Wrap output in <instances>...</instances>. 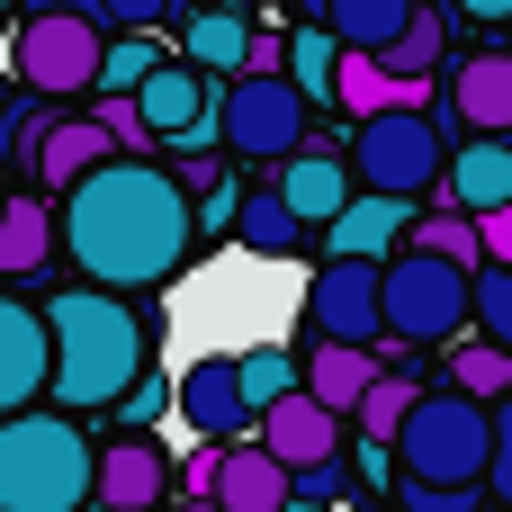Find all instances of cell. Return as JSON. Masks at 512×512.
<instances>
[{"label":"cell","instance_id":"cell-1","mask_svg":"<svg viewBox=\"0 0 512 512\" xmlns=\"http://www.w3.org/2000/svg\"><path fill=\"white\" fill-rule=\"evenodd\" d=\"M54 243L81 261L90 288H162L198 243L189 189L153 153H99L81 180H63Z\"/></svg>","mask_w":512,"mask_h":512},{"label":"cell","instance_id":"cell-2","mask_svg":"<svg viewBox=\"0 0 512 512\" xmlns=\"http://www.w3.org/2000/svg\"><path fill=\"white\" fill-rule=\"evenodd\" d=\"M36 324H45V396H63L72 414H99L144 378V315L117 288L72 279L63 297L36 306Z\"/></svg>","mask_w":512,"mask_h":512},{"label":"cell","instance_id":"cell-3","mask_svg":"<svg viewBox=\"0 0 512 512\" xmlns=\"http://www.w3.org/2000/svg\"><path fill=\"white\" fill-rule=\"evenodd\" d=\"M90 504V441L72 414L18 405L0 414V512H81Z\"/></svg>","mask_w":512,"mask_h":512},{"label":"cell","instance_id":"cell-4","mask_svg":"<svg viewBox=\"0 0 512 512\" xmlns=\"http://www.w3.org/2000/svg\"><path fill=\"white\" fill-rule=\"evenodd\" d=\"M396 459L414 486H486L495 468V405L459 396V387H414V405L396 414Z\"/></svg>","mask_w":512,"mask_h":512},{"label":"cell","instance_id":"cell-5","mask_svg":"<svg viewBox=\"0 0 512 512\" xmlns=\"http://www.w3.org/2000/svg\"><path fill=\"white\" fill-rule=\"evenodd\" d=\"M378 333L396 342H459L468 333V270L441 261V252H405L378 270Z\"/></svg>","mask_w":512,"mask_h":512},{"label":"cell","instance_id":"cell-6","mask_svg":"<svg viewBox=\"0 0 512 512\" xmlns=\"http://www.w3.org/2000/svg\"><path fill=\"white\" fill-rule=\"evenodd\" d=\"M306 108L288 72H225L216 81V135L243 153V162H288L306 144Z\"/></svg>","mask_w":512,"mask_h":512},{"label":"cell","instance_id":"cell-7","mask_svg":"<svg viewBox=\"0 0 512 512\" xmlns=\"http://www.w3.org/2000/svg\"><path fill=\"white\" fill-rule=\"evenodd\" d=\"M342 171H351V189L423 198V189L441 180V126H432V108H378V117H360Z\"/></svg>","mask_w":512,"mask_h":512},{"label":"cell","instance_id":"cell-8","mask_svg":"<svg viewBox=\"0 0 512 512\" xmlns=\"http://www.w3.org/2000/svg\"><path fill=\"white\" fill-rule=\"evenodd\" d=\"M99 45H108V36H99L90 9H45V18L18 27V81H27L36 99H90Z\"/></svg>","mask_w":512,"mask_h":512},{"label":"cell","instance_id":"cell-9","mask_svg":"<svg viewBox=\"0 0 512 512\" xmlns=\"http://www.w3.org/2000/svg\"><path fill=\"white\" fill-rule=\"evenodd\" d=\"M144 135L153 144H180V153H207L216 144V81L189 72V63H144V81L126 90Z\"/></svg>","mask_w":512,"mask_h":512},{"label":"cell","instance_id":"cell-10","mask_svg":"<svg viewBox=\"0 0 512 512\" xmlns=\"http://www.w3.org/2000/svg\"><path fill=\"white\" fill-rule=\"evenodd\" d=\"M306 315H315V342H351V351H378V261H351L333 252L306 288Z\"/></svg>","mask_w":512,"mask_h":512},{"label":"cell","instance_id":"cell-11","mask_svg":"<svg viewBox=\"0 0 512 512\" xmlns=\"http://www.w3.org/2000/svg\"><path fill=\"white\" fill-rule=\"evenodd\" d=\"M198 486H207V504H216V512H279V504H288V468H279L261 441H207Z\"/></svg>","mask_w":512,"mask_h":512},{"label":"cell","instance_id":"cell-12","mask_svg":"<svg viewBox=\"0 0 512 512\" xmlns=\"http://www.w3.org/2000/svg\"><path fill=\"white\" fill-rule=\"evenodd\" d=\"M162 495H171V459H162L144 432L90 450V504H99V512H153Z\"/></svg>","mask_w":512,"mask_h":512},{"label":"cell","instance_id":"cell-13","mask_svg":"<svg viewBox=\"0 0 512 512\" xmlns=\"http://www.w3.org/2000/svg\"><path fill=\"white\" fill-rule=\"evenodd\" d=\"M252 423H261V450H270L279 468H315V459H333V450H342V414H324L306 387H288V396H279V405H261Z\"/></svg>","mask_w":512,"mask_h":512},{"label":"cell","instance_id":"cell-14","mask_svg":"<svg viewBox=\"0 0 512 512\" xmlns=\"http://www.w3.org/2000/svg\"><path fill=\"white\" fill-rule=\"evenodd\" d=\"M459 216H486V207H512V144L504 135H468L459 153H441V180H432Z\"/></svg>","mask_w":512,"mask_h":512},{"label":"cell","instance_id":"cell-15","mask_svg":"<svg viewBox=\"0 0 512 512\" xmlns=\"http://www.w3.org/2000/svg\"><path fill=\"white\" fill-rule=\"evenodd\" d=\"M441 117H459L468 135H504L512 126V54H468V63H450Z\"/></svg>","mask_w":512,"mask_h":512},{"label":"cell","instance_id":"cell-16","mask_svg":"<svg viewBox=\"0 0 512 512\" xmlns=\"http://www.w3.org/2000/svg\"><path fill=\"white\" fill-rule=\"evenodd\" d=\"M36 396H45V324H36V306H18L0 288V414L36 405Z\"/></svg>","mask_w":512,"mask_h":512},{"label":"cell","instance_id":"cell-17","mask_svg":"<svg viewBox=\"0 0 512 512\" xmlns=\"http://www.w3.org/2000/svg\"><path fill=\"white\" fill-rule=\"evenodd\" d=\"M405 225H414V198H387V189H351L333 216H324V234H333V252H351V261H378L387 243H405Z\"/></svg>","mask_w":512,"mask_h":512},{"label":"cell","instance_id":"cell-18","mask_svg":"<svg viewBox=\"0 0 512 512\" xmlns=\"http://www.w3.org/2000/svg\"><path fill=\"white\" fill-rule=\"evenodd\" d=\"M243 54H252V18H243L234 0L189 9V18H180V63H189V72L225 81V72H243Z\"/></svg>","mask_w":512,"mask_h":512},{"label":"cell","instance_id":"cell-19","mask_svg":"<svg viewBox=\"0 0 512 512\" xmlns=\"http://www.w3.org/2000/svg\"><path fill=\"white\" fill-rule=\"evenodd\" d=\"M180 423H189L198 441H234V432L252 423V405L234 396V360H198V369L180 378Z\"/></svg>","mask_w":512,"mask_h":512},{"label":"cell","instance_id":"cell-20","mask_svg":"<svg viewBox=\"0 0 512 512\" xmlns=\"http://www.w3.org/2000/svg\"><path fill=\"white\" fill-rule=\"evenodd\" d=\"M270 198H279V207H288V216H297V225H324V216H333V207H342V198H351V171H342V162H333V153H306V144H297V153H288V171H279V189H270Z\"/></svg>","mask_w":512,"mask_h":512},{"label":"cell","instance_id":"cell-21","mask_svg":"<svg viewBox=\"0 0 512 512\" xmlns=\"http://www.w3.org/2000/svg\"><path fill=\"white\" fill-rule=\"evenodd\" d=\"M333 99L360 108V117H378V108H423L432 81H396L378 54H342V63H333Z\"/></svg>","mask_w":512,"mask_h":512},{"label":"cell","instance_id":"cell-22","mask_svg":"<svg viewBox=\"0 0 512 512\" xmlns=\"http://www.w3.org/2000/svg\"><path fill=\"white\" fill-rule=\"evenodd\" d=\"M369 378H378V351H351V342H315V360H306V396L324 405V414H351L360 396H369Z\"/></svg>","mask_w":512,"mask_h":512},{"label":"cell","instance_id":"cell-23","mask_svg":"<svg viewBox=\"0 0 512 512\" xmlns=\"http://www.w3.org/2000/svg\"><path fill=\"white\" fill-rule=\"evenodd\" d=\"M45 261H54V207L0 189V279H27V270H45Z\"/></svg>","mask_w":512,"mask_h":512},{"label":"cell","instance_id":"cell-24","mask_svg":"<svg viewBox=\"0 0 512 512\" xmlns=\"http://www.w3.org/2000/svg\"><path fill=\"white\" fill-rule=\"evenodd\" d=\"M27 153H36V171L63 189V180H81V171H90L99 153H117V144L99 135V117H54V126H36V144H27Z\"/></svg>","mask_w":512,"mask_h":512},{"label":"cell","instance_id":"cell-25","mask_svg":"<svg viewBox=\"0 0 512 512\" xmlns=\"http://www.w3.org/2000/svg\"><path fill=\"white\" fill-rule=\"evenodd\" d=\"M414 9H423V0H324V36H333L342 54H378Z\"/></svg>","mask_w":512,"mask_h":512},{"label":"cell","instance_id":"cell-26","mask_svg":"<svg viewBox=\"0 0 512 512\" xmlns=\"http://www.w3.org/2000/svg\"><path fill=\"white\" fill-rule=\"evenodd\" d=\"M441 45H450V18H441V9H414V18L378 45V63H387L396 81H432V72H441Z\"/></svg>","mask_w":512,"mask_h":512},{"label":"cell","instance_id":"cell-27","mask_svg":"<svg viewBox=\"0 0 512 512\" xmlns=\"http://www.w3.org/2000/svg\"><path fill=\"white\" fill-rule=\"evenodd\" d=\"M225 225H234V243H252L261 261H288V252L306 243V225H297L270 189H261V198H234V216H225Z\"/></svg>","mask_w":512,"mask_h":512},{"label":"cell","instance_id":"cell-28","mask_svg":"<svg viewBox=\"0 0 512 512\" xmlns=\"http://www.w3.org/2000/svg\"><path fill=\"white\" fill-rule=\"evenodd\" d=\"M441 387H459V396L495 405V396L512 387V351H504V342H450V360H441Z\"/></svg>","mask_w":512,"mask_h":512},{"label":"cell","instance_id":"cell-29","mask_svg":"<svg viewBox=\"0 0 512 512\" xmlns=\"http://www.w3.org/2000/svg\"><path fill=\"white\" fill-rule=\"evenodd\" d=\"M468 324H477V342L512 351V261H477L468 270Z\"/></svg>","mask_w":512,"mask_h":512},{"label":"cell","instance_id":"cell-30","mask_svg":"<svg viewBox=\"0 0 512 512\" xmlns=\"http://www.w3.org/2000/svg\"><path fill=\"white\" fill-rule=\"evenodd\" d=\"M333 63H342V45L324 36V18H306L297 36H288V81H297V99H333Z\"/></svg>","mask_w":512,"mask_h":512},{"label":"cell","instance_id":"cell-31","mask_svg":"<svg viewBox=\"0 0 512 512\" xmlns=\"http://www.w3.org/2000/svg\"><path fill=\"white\" fill-rule=\"evenodd\" d=\"M288 387H297V360H288L279 342H261V351H243V360H234V396H243L252 414H261V405H279Z\"/></svg>","mask_w":512,"mask_h":512},{"label":"cell","instance_id":"cell-32","mask_svg":"<svg viewBox=\"0 0 512 512\" xmlns=\"http://www.w3.org/2000/svg\"><path fill=\"white\" fill-rule=\"evenodd\" d=\"M405 405H414V378H369V396H360V405H351V414H360V423H369V441H387V432H396V414H405Z\"/></svg>","mask_w":512,"mask_h":512},{"label":"cell","instance_id":"cell-33","mask_svg":"<svg viewBox=\"0 0 512 512\" xmlns=\"http://www.w3.org/2000/svg\"><path fill=\"white\" fill-rule=\"evenodd\" d=\"M90 117H99V135H108L117 153H153V135H144V117H135V99H126V90H108Z\"/></svg>","mask_w":512,"mask_h":512},{"label":"cell","instance_id":"cell-34","mask_svg":"<svg viewBox=\"0 0 512 512\" xmlns=\"http://www.w3.org/2000/svg\"><path fill=\"white\" fill-rule=\"evenodd\" d=\"M144 63H153V45H99V81L90 90H135Z\"/></svg>","mask_w":512,"mask_h":512},{"label":"cell","instance_id":"cell-35","mask_svg":"<svg viewBox=\"0 0 512 512\" xmlns=\"http://www.w3.org/2000/svg\"><path fill=\"white\" fill-rule=\"evenodd\" d=\"M99 27H171V0H90Z\"/></svg>","mask_w":512,"mask_h":512},{"label":"cell","instance_id":"cell-36","mask_svg":"<svg viewBox=\"0 0 512 512\" xmlns=\"http://www.w3.org/2000/svg\"><path fill=\"white\" fill-rule=\"evenodd\" d=\"M477 495L486 486H414L405 477V512H477Z\"/></svg>","mask_w":512,"mask_h":512},{"label":"cell","instance_id":"cell-37","mask_svg":"<svg viewBox=\"0 0 512 512\" xmlns=\"http://www.w3.org/2000/svg\"><path fill=\"white\" fill-rule=\"evenodd\" d=\"M450 9H459L468 27H504V18H512V0H450Z\"/></svg>","mask_w":512,"mask_h":512},{"label":"cell","instance_id":"cell-38","mask_svg":"<svg viewBox=\"0 0 512 512\" xmlns=\"http://www.w3.org/2000/svg\"><path fill=\"white\" fill-rule=\"evenodd\" d=\"M297 18H324V0H297Z\"/></svg>","mask_w":512,"mask_h":512},{"label":"cell","instance_id":"cell-39","mask_svg":"<svg viewBox=\"0 0 512 512\" xmlns=\"http://www.w3.org/2000/svg\"><path fill=\"white\" fill-rule=\"evenodd\" d=\"M180 512H216V504H207V495H189V504H180Z\"/></svg>","mask_w":512,"mask_h":512},{"label":"cell","instance_id":"cell-40","mask_svg":"<svg viewBox=\"0 0 512 512\" xmlns=\"http://www.w3.org/2000/svg\"><path fill=\"white\" fill-rule=\"evenodd\" d=\"M279 512H324V504H297V495H288V504H279Z\"/></svg>","mask_w":512,"mask_h":512},{"label":"cell","instance_id":"cell-41","mask_svg":"<svg viewBox=\"0 0 512 512\" xmlns=\"http://www.w3.org/2000/svg\"><path fill=\"white\" fill-rule=\"evenodd\" d=\"M54 9H90V0H54Z\"/></svg>","mask_w":512,"mask_h":512},{"label":"cell","instance_id":"cell-42","mask_svg":"<svg viewBox=\"0 0 512 512\" xmlns=\"http://www.w3.org/2000/svg\"><path fill=\"white\" fill-rule=\"evenodd\" d=\"M189 9H216V0H189Z\"/></svg>","mask_w":512,"mask_h":512},{"label":"cell","instance_id":"cell-43","mask_svg":"<svg viewBox=\"0 0 512 512\" xmlns=\"http://www.w3.org/2000/svg\"><path fill=\"white\" fill-rule=\"evenodd\" d=\"M0 9H9V0H0Z\"/></svg>","mask_w":512,"mask_h":512}]
</instances>
